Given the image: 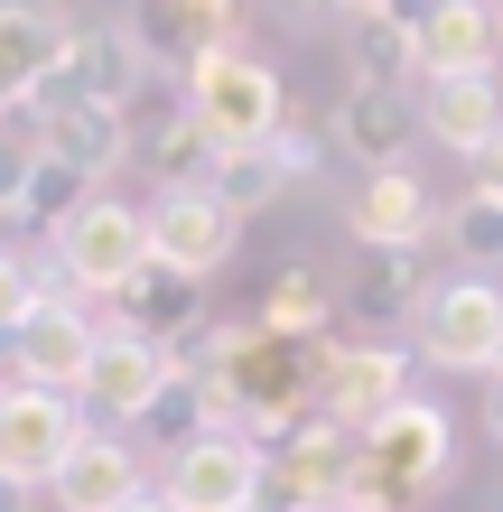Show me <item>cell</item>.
I'll use <instances>...</instances> for the list:
<instances>
[{"label": "cell", "mask_w": 503, "mask_h": 512, "mask_svg": "<svg viewBox=\"0 0 503 512\" xmlns=\"http://www.w3.org/2000/svg\"><path fill=\"white\" fill-rule=\"evenodd\" d=\"M177 131H187V84H131V103H122V159H159Z\"/></svg>", "instance_id": "cell-23"}, {"label": "cell", "mask_w": 503, "mask_h": 512, "mask_svg": "<svg viewBox=\"0 0 503 512\" xmlns=\"http://www.w3.org/2000/svg\"><path fill=\"white\" fill-rule=\"evenodd\" d=\"M140 215H150V261L177 270V280H215V270L233 261V243H243V224H233L205 187H159Z\"/></svg>", "instance_id": "cell-8"}, {"label": "cell", "mask_w": 503, "mask_h": 512, "mask_svg": "<svg viewBox=\"0 0 503 512\" xmlns=\"http://www.w3.org/2000/svg\"><path fill=\"white\" fill-rule=\"evenodd\" d=\"M420 131L457 159H485L503 131V84L494 75H457V84H420Z\"/></svg>", "instance_id": "cell-17"}, {"label": "cell", "mask_w": 503, "mask_h": 512, "mask_svg": "<svg viewBox=\"0 0 503 512\" xmlns=\"http://www.w3.org/2000/svg\"><path fill=\"white\" fill-rule=\"evenodd\" d=\"M233 28H243L233 0H140V10H131V56H140V75L187 84L205 56L233 47Z\"/></svg>", "instance_id": "cell-5"}, {"label": "cell", "mask_w": 503, "mask_h": 512, "mask_svg": "<svg viewBox=\"0 0 503 512\" xmlns=\"http://www.w3.org/2000/svg\"><path fill=\"white\" fill-rule=\"evenodd\" d=\"M485 438L503 447V373H485Z\"/></svg>", "instance_id": "cell-31"}, {"label": "cell", "mask_w": 503, "mask_h": 512, "mask_svg": "<svg viewBox=\"0 0 503 512\" xmlns=\"http://www.w3.org/2000/svg\"><path fill=\"white\" fill-rule=\"evenodd\" d=\"M345 10H354V19H373V10H392V0H345Z\"/></svg>", "instance_id": "cell-33"}, {"label": "cell", "mask_w": 503, "mask_h": 512, "mask_svg": "<svg viewBox=\"0 0 503 512\" xmlns=\"http://www.w3.org/2000/svg\"><path fill=\"white\" fill-rule=\"evenodd\" d=\"M28 168H38V140H28V131H0V224H10V205H19V187H28Z\"/></svg>", "instance_id": "cell-29"}, {"label": "cell", "mask_w": 503, "mask_h": 512, "mask_svg": "<svg viewBox=\"0 0 503 512\" xmlns=\"http://www.w3.org/2000/svg\"><path fill=\"white\" fill-rule=\"evenodd\" d=\"M299 10H308V19H317V10H345V0H299Z\"/></svg>", "instance_id": "cell-35"}, {"label": "cell", "mask_w": 503, "mask_h": 512, "mask_svg": "<svg viewBox=\"0 0 503 512\" xmlns=\"http://www.w3.org/2000/svg\"><path fill=\"white\" fill-rule=\"evenodd\" d=\"M94 438V419H84L66 391H10V401H0V475H10V485H56V466L75 457V447Z\"/></svg>", "instance_id": "cell-6"}, {"label": "cell", "mask_w": 503, "mask_h": 512, "mask_svg": "<svg viewBox=\"0 0 503 512\" xmlns=\"http://www.w3.org/2000/svg\"><path fill=\"white\" fill-rule=\"evenodd\" d=\"M168 382H177V373H168V345L103 326V345H94V364H84L75 410H84V419H112V438H122V429H140V419H150V401H159Z\"/></svg>", "instance_id": "cell-7"}, {"label": "cell", "mask_w": 503, "mask_h": 512, "mask_svg": "<svg viewBox=\"0 0 503 512\" xmlns=\"http://www.w3.org/2000/svg\"><path fill=\"white\" fill-rule=\"evenodd\" d=\"M494 47H503L494 0H438V10H429L420 28H410V56H420V75H429V84L494 75Z\"/></svg>", "instance_id": "cell-14"}, {"label": "cell", "mask_w": 503, "mask_h": 512, "mask_svg": "<svg viewBox=\"0 0 503 512\" xmlns=\"http://www.w3.org/2000/svg\"><path fill=\"white\" fill-rule=\"evenodd\" d=\"M448 243H457L466 261H503V205H494V196H466L457 215H448Z\"/></svg>", "instance_id": "cell-27"}, {"label": "cell", "mask_w": 503, "mask_h": 512, "mask_svg": "<svg viewBox=\"0 0 503 512\" xmlns=\"http://www.w3.org/2000/svg\"><path fill=\"white\" fill-rule=\"evenodd\" d=\"M401 354L392 345H317V419L345 438H364L382 410L401 401Z\"/></svg>", "instance_id": "cell-10"}, {"label": "cell", "mask_w": 503, "mask_h": 512, "mask_svg": "<svg viewBox=\"0 0 503 512\" xmlns=\"http://www.w3.org/2000/svg\"><path fill=\"white\" fill-rule=\"evenodd\" d=\"M420 354L438 373H494V354H503V289L485 280V270L438 280L420 298Z\"/></svg>", "instance_id": "cell-4"}, {"label": "cell", "mask_w": 503, "mask_h": 512, "mask_svg": "<svg viewBox=\"0 0 503 512\" xmlns=\"http://www.w3.org/2000/svg\"><path fill=\"white\" fill-rule=\"evenodd\" d=\"M420 252H373V270L354 280V317H373V326H392V317H420Z\"/></svg>", "instance_id": "cell-24"}, {"label": "cell", "mask_w": 503, "mask_h": 512, "mask_svg": "<svg viewBox=\"0 0 503 512\" xmlns=\"http://www.w3.org/2000/svg\"><path fill=\"white\" fill-rule=\"evenodd\" d=\"M28 140H38V159H66L75 177H94V187H103V168H122V112H112V103L28 112Z\"/></svg>", "instance_id": "cell-18"}, {"label": "cell", "mask_w": 503, "mask_h": 512, "mask_svg": "<svg viewBox=\"0 0 503 512\" xmlns=\"http://www.w3.org/2000/svg\"><path fill=\"white\" fill-rule=\"evenodd\" d=\"M122 336H150V345H177L196 336V280H177V270H140V280L122 289Z\"/></svg>", "instance_id": "cell-19"}, {"label": "cell", "mask_w": 503, "mask_h": 512, "mask_svg": "<svg viewBox=\"0 0 503 512\" xmlns=\"http://www.w3.org/2000/svg\"><path fill=\"white\" fill-rule=\"evenodd\" d=\"M494 373H503V354H494Z\"/></svg>", "instance_id": "cell-37"}, {"label": "cell", "mask_w": 503, "mask_h": 512, "mask_svg": "<svg viewBox=\"0 0 503 512\" xmlns=\"http://www.w3.org/2000/svg\"><path fill=\"white\" fill-rule=\"evenodd\" d=\"M345 75L354 84H382V94H410V75H420V56H410V28L401 19H354L345 28Z\"/></svg>", "instance_id": "cell-21"}, {"label": "cell", "mask_w": 503, "mask_h": 512, "mask_svg": "<svg viewBox=\"0 0 503 512\" xmlns=\"http://www.w3.org/2000/svg\"><path fill=\"white\" fill-rule=\"evenodd\" d=\"M56 270H66V298H75V289H84V298H122L140 270H150V215L94 187V196L66 215V233H56Z\"/></svg>", "instance_id": "cell-1"}, {"label": "cell", "mask_w": 503, "mask_h": 512, "mask_svg": "<svg viewBox=\"0 0 503 512\" xmlns=\"http://www.w3.org/2000/svg\"><path fill=\"white\" fill-rule=\"evenodd\" d=\"M47 494H56V512H122V503H140V494H150V485H140V447L94 429L66 466H56Z\"/></svg>", "instance_id": "cell-16"}, {"label": "cell", "mask_w": 503, "mask_h": 512, "mask_svg": "<svg viewBox=\"0 0 503 512\" xmlns=\"http://www.w3.org/2000/svg\"><path fill=\"white\" fill-rule=\"evenodd\" d=\"M28 308H38V270H28L19 252H0V336H19Z\"/></svg>", "instance_id": "cell-28"}, {"label": "cell", "mask_w": 503, "mask_h": 512, "mask_svg": "<svg viewBox=\"0 0 503 512\" xmlns=\"http://www.w3.org/2000/svg\"><path fill=\"white\" fill-rule=\"evenodd\" d=\"M131 84H140L131 28H122V19H75L66 66L38 84V103H28V112H56V103H112V112H122V103H131Z\"/></svg>", "instance_id": "cell-11"}, {"label": "cell", "mask_w": 503, "mask_h": 512, "mask_svg": "<svg viewBox=\"0 0 503 512\" xmlns=\"http://www.w3.org/2000/svg\"><path fill=\"white\" fill-rule=\"evenodd\" d=\"M345 224H354V243H364V252H420L429 224H438V205H429V187H420L410 168H382V177L354 187Z\"/></svg>", "instance_id": "cell-15"}, {"label": "cell", "mask_w": 503, "mask_h": 512, "mask_svg": "<svg viewBox=\"0 0 503 512\" xmlns=\"http://www.w3.org/2000/svg\"><path fill=\"white\" fill-rule=\"evenodd\" d=\"M28 503H38V494H28V485H10V475H0V512H28Z\"/></svg>", "instance_id": "cell-32"}, {"label": "cell", "mask_w": 503, "mask_h": 512, "mask_svg": "<svg viewBox=\"0 0 503 512\" xmlns=\"http://www.w3.org/2000/svg\"><path fill=\"white\" fill-rule=\"evenodd\" d=\"M336 512H345V503H336Z\"/></svg>", "instance_id": "cell-38"}, {"label": "cell", "mask_w": 503, "mask_h": 512, "mask_svg": "<svg viewBox=\"0 0 503 512\" xmlns=\"http://www.w3.org/2000/svg\"><path fill=\"white\" fill-rule=\"evenodd\" d=\"M224 205L233 224H252V215H271V196H280V168L261 159V149H224V168H215V187H205Z\"/></svg>", "instance_id": "cell-25"}, {"label": "cell", "mask_w": 503, "mask_h": 512, "mask_svg": "<svg viewBox=\"0 0 503 512\" xmlns=\"http://www.w3.org/2000/svg\"><path fill=\"white\" fill-rule=\"evenodd\" d=\"M261 159L280 168V187H299V177H317V168H327V140H317V131L299 122V112H289V122H280L271 140H261Z\"/></svg>", "instance_id": "cell-26"}, {"label": "cell", "mask_w": 503, "mask_h": 512, "mask_svg": "<svg viewBox=\"0 0 503 512\" xmlns=\"http://www.w3.org/2000/svg\"><path fill=\"white\" fill-rule=\"evenodd\" d=\"M327 140L345 149V159H364V177L401 168V149L420 140V94H382V84H345V103H336Z\"/></svg>", "instance_id": "cell-13"}, {"label": "cell", "mask_w": 503, "mask_h": 512, "mask_svg": "<svg viewBox=\"0 0 503 512\" xmlns=\"http://www.w3.org/2000/svg\"><path fill=\"white\" fill-rule=\"evenodd\" d=\"M10 345H19V373L38 382V391H66V401H75V391H84V364H94V345H103V326L84 317L75 298H38V308L19 317Z\"/></svg>", "instance_id": "cell-12"}, {"label": "cell", "mask_w": 503, "mask_h": 512, "mask_svg": "<svg viewBox=\"0 0 503 512\" xmlns=\"http://www.w3.org/2000/svg\"><path fill=\"white\" fill-rule=\"evenodd\" d=\"M168 512H261V447L243 429H196L159 475Z\"/></svg>", "instance_id": "cell-3"}, {"label": "cell", "mask_w": 503, "mask_h": 512, "mask_svg": "<svg viewBox=\"0 0 503 512\" xmlns=\"http://www.w3.org/2000/svg\"><path fill=\"white\" fill-rule=\"evenodd\" d=\"M94 196V177H75L66 159H38L28 168V187H19V205H10V224L0 233H66V215Z\"/></svg>", "instance_id": "cell-22"}, {"label": "cell", "mask_w": 503, "mask_h": 512, "mask_svg": "<svg viewBox=\"0 0 503 512\" xmlns=\"http://www.w3.org/2000/svg\"><path fill=\"white\" fill-rule=\"evenodd\" d=\"M494 28H503V0H494Z\"/></svg>", "instance_id": "cell-36"}, {"label": "cell", "mask_w": 503, "mask_h": 512, "mask_svg": "<svg viewBox=\"0 0 503 512\" xmlns=\"http://www.w3.org/2000/svg\"><path fill=\"white\" fill-rule=\"evenodd\" d=\"M122 512H168V503H159V494H140V503H122Z\"/></svg>", "instance_id": "cell-34"}, {"label": "cell", "mask_w": 503, "mask_h": 512, "mask_svg": "<svg viewBox=\"0 0 503 512\" xmlns=\"http://www.w3.org/2000/svg\"><path fill=\"white\" fill-rule=\"evenodd\" d=\"M476 196H494V205H503V131H494V149L476 159Z\"/></svg>", "instance_id": "cell-30"}, {"label": "cell", "mask_w": 503, "mask_h": 512, "mask_svg": "<svg viewBox=\"0 0 503 512\" xmlns=\"http://www.w3.org/2000/svg\"><path fill=\"white\" fill-rule=\"evenodd\" d=\"M252 326H261V336H280V345H317V326H327V280H317L308 261H289L280 280L252 298Z\"/></svg>", "instance_id": "cell-20"}, {"label": "cell", "mask_w": 503, "mask_h": 512, "mask_svg": "<svg viewBox=\"0 0 503 512\" xmlns=\"http://www.w3.org/2000/svg\"><path fill=\"white\" fill-rule=\"evenodd\" d=\"M187 112H196V131L215 149H261L289 122V84L261 66V56L224 47V56H205V66L187 75Z\"/></svg>", "instance_id": "cell-2"}, {"label": "cell", "mask_w": 503, "mask_h": 512, "mask_svg": "<svg viewBox=\"0 0 503 512\" xmlns=\"http://www.w3.org/2000/svg\"><path fill=\"white\" fill-rule=\"evenodd\" d=\"M75 47V0H0V112H28Z\"/></svg>", "instance_id": "cell-9"}]
</instances>
